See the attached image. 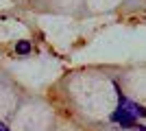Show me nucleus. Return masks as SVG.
<instances>
[{"mask_svg": "<svg viewBox=\"0 0 146 131\" xmlns=\"http://www.w3.org/2000/svg\"><path fill=\"white\" fill-rule=\"evenodd\" d=\"M15 50H18L20 55H29V53H31V44L26 42V39H22V42L15 44Z\"/></svg>", "mask_w": 146, "mask_h": 131, "instance_id": "f257e3e1", "label": "nucleus"}, {"mask_svg": "<svg viewBox=\"0 0 146 131\" xmlns=\"http://www.w3.org/2000/svg\"><path fill=\"white\" fill-rule=\"evenodd\" d=\"M0 131H9V129H7V127L2 125V122H0Z\"/></svg>", "mask_w": 146, "mask_h": 131, "instance_id": "f03ea898", "label": "nucleus"}, {"mask_svg": "<svg viewBox=\"0 0 146 131\" xmlns=\"http://www.w3.org/2000/svg\"><path fill=\"white\" fill-rule=\"evenodd\" d=\"M137 129H140V131H146V127H142V125H140V127H137Z\"/></svg>", "mask_w": 146, "mask_h": 131, "instance_id": "7ed1b4c3", "label": "nucleus"}]
</instances>
